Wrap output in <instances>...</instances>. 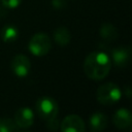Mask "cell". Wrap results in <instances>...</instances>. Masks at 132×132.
<instances>
[{"mask_svg": "<svg viewBox=\"0 0 132 132\" xmlns=\"http://www.w3.org/2000/svg\"><path fill=\"white\" fill-rule=\"evenodd\" d=\"M54 39L55 41L60 45H66L69 43L71 39L70 31L66 27H58L54 32Z\"/></svg>", "mask_w": 132, "mask_h": 132, "instance_id": "obj_11", "label": "cell"}, {"mask_svg": "<svg viewBox=\"0 0 132 132\" xmlns=\"http://www.w3.org/2000/svg\"><path fill=\"white\" fill-rule=\"evenodd\" d=\"M122 96L120 88L113 82H106L100 86L97 90V100L104 105H111L117 103Z\"/></svg>", "mask_w": 132, "mask_h": 132, "instance_id": "obj_2", "label": "cell"}, {"mask_svg": "<svg viewBox=\"0 0 132 132\" xmlns=\"http://www.w3.org/2000/svg\"><path fill=\"white\" fill-rule=\"evenodd\" d=\"M59 121L54 118V119H51V120H47V124H46V127L50 128L51 130H57L59 128Z\"/></svg>", "mask_w": 132, "mask_h": 132, "instance_id": "obj_16", "label": "cell"}, {"mask_svg": "<svg viewBox=\"0 0 132 132\" xmlns=\"http://www.w3.org/2000/svg\"><path fill=\"white\" fill-rule=\"evenodd\" d=\"M130 55H131V51L129 47L120 46L112 50L111 59L114 65H117L119 68H124L128 65L130 61Z\"/></svg>", "mask_w": 132, "mask_h": 132, "instance_id": "obj_8", "label": "cell"}, {"mask_svg": "<svg viewBox=\"0 0 132 132\" xmlns=\"http://www.w3.org/2000/svg\"><path fill=\"white\" fill-rule=\"evenodd\" d=\"M19 30L12 25H5L1 30V38L4 42H13L18 39Z\"/></svg>", "mask_w": 132, "mask_h": 132, "instance_id": "obj_13", "label": "cell"}, {"mask_svg": "<svg viewBox=\"0 0 132 132\" xmlns=\"http://www.w3.org/2000/svg\"><path fill=\"white\" fill-rule=\"evenodd\" d=\"M18 129L14 120L9 118L0 119V132H13Z\"/></svg>", "mask_w": 132, "mask_h": 132, "instance_id": "obj_14", "label": "cell"}, {"mask_svg": "<svg viewBox=\"0 0 132 132\" xmlns=\"http://www.w3.org/2000/svg\"><path fill=\"white\" fill-rule=\"evenodd\" d=\"M99 33H100V36L107 42H111L113 41L117 36H118V31H117V28L107 23V24H103L101 27H100V30H99Z\"/></svg>", "mask_w": 132, "mask_h": 132, "instance_id": "obj_12", "label": "cell"}, {"mask_svg": "<svg viewBox=\"0 0 132 132\" xmlns=\"http://www.w3.org/2000/svg\"><path fill=\"white\" fill-rule=\"evenodd\" d=\"M111 68L109 56L101 51H96L87 56L84 62V71L86 75L94 80L103 79Z\"/></svg>", "mask_w": 132, "mask_h": 132, "instance_id": "obj_1", "label": "cell"}, {"mask_svg": "<svg viewBox=\"0 0 132 132\" xmlns=\"http://www.w3.org/2000/svg\"><path fill=\"white\" fill-rule=\"evenodd\" d=\"M113 124L120 129H127L132 124L131 112L126 108L118 109L113 116Z\"/></svg>", "mask_w": 132, "mask_h": 132, "instance_id": "obj_9", "label": "cell"}, {"mask_svg": "<svg viewBox=\"0 0 132 132\" xmlns=\"http://www.w3.org/2000/svg\"><path fill=\"white\" fill-rule=\"evenodd\" d=\"M14 122L20 128H28L34 122L33 111L29 107H21L14 113Z\"/></svg>", "mask_w": 132, "mask_h": 132, "instance_id": "obj_7", "label": "cell"}, {"mask_svg": "<svg viewBox=\"0 0 132 132\" xmlns=\"http://www.w3.org/2000/svg\"><path fill=\"white\" fill-rule=\"evenodd\" d=\"M10 67L16 76L25 77L31 70V62L25 55H16L12 58Z\"/></svg>", "mask_w": 132, "mask_h": 132, "instance_id": "obj_5", "label": "cell"}, {"mask_svg": "<svg viewBox=\"0 0 132 132\" xmlns=\"http://www.w3.org/2000/svg\"><path fill=\"white\" fill-rule=\"evenodd\" d=\"M36 110L40 118L47 121L57 117L59 112V106L54 98L41 97L36 102Z\"/></svg>", "mask_w": 132, "mask_h": 132, "instance_id": "obj_3", "label": "cell"}, {"mask_svg": "<svg viewBox=\"0 0 132 132\" xmlns=\"http://www.w3.org/2000/svg\"><path fill=\"white\" fill-rule=\"evenodd\" d=\"M21 2H22V0H2L3 6L6 8H9V9L16 8L21 4Z\"/></svg>", "mask_w": 132, "mask_h": 132, "instance_id": "obj_15", "label": "cell"}, {"mask_svg": "<svg viewBox=\"0 0 132 132\" xmlns=\"http://www.w3.org/2000/svg\"><path fill=\"white\" fill-rule=\"evenodd\" d=\"M52 5L56 9H62L67 5V3L65 0H52Z\"/></svg>", "mask_w": 132, "mask_h": 132, "instance_id": "obj_17", "label": "cell"}, {"mask_svg": "<svg viewBox=\"0 0 132 132\" xmlns=\"http://www.w3.org/2000/svg\"><path fill=\"white\" fill-rule=\"evenodd\" d=\"M51 39L45 33H36L29 41V51L35 56H44L51 50Z\"/></svg>", "mask_w": 132, "mask_h": 132, "instance_id": "obj_4", "label": "cell"}, {"mask_svg": "<svg viewBox=\"0 0 132 132\" xmlns=\"http://www.w3.org/2000/svg\"><path fill=\"white\" fill-rule=\"evenodd\" d=\"M89 123H90V128L92 131L94 132L102 131L107 126V118L102 112H95L91 116Z\"/></svg>", "mask_w": 132, "mask_h": 132, "instance_id": "obj_10", "label": "cell"}, {"mask_svg": "<svg viewBox=\"0 0 132 132\" xmlns=\"http://www.w3.org/2000/svg\"><path fill=\"white\" fill-rule=\"evenodd\" d=\"M63 132H84L86 127L82 119L77 114H69L60 124Z\"/></svg>", "mask_w": 132, "mask_h": 132, "instance_id": "obj_6", "label": "cell"}]
</instances>
